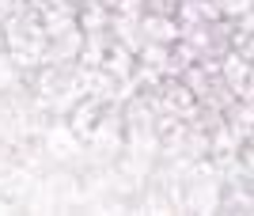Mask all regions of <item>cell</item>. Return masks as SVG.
Listing matches in <instances>:
<instances>
[{
  "mask_svg": "<svg viewBox=\"0 0 254 216\" xmlns=\"http://www.w3.org/2000/svg\"><path fill=\"white\" fill-rule=\"evenodd\" d=\"M220 8V19H239V15H251V0H216Z\"/></svg>",
  "mask_w": 254,
  "mask_h": 216,
  "instance_id": "4",
  "label": "cell"
},
{
  "mask_svg": "<svg viewBox=\"0 0 254 216\" xmlns=\"http://www.w3.org/2000/svg\"><path fill=\"white\" fill-rule=\"evenodd\" d=\"M15 80H19V68L11 65L8 50H0V91H11V87H15Z\"/></svg>",
  "mask_w": 254,
  "mask_h": 216,
  "instance_id": "3",
  "label": "cell"
},
{
  "mask_svg": "<svg viewBox=\"0 0 254 216\" xmlns=\"http://www.w3.org/2000/svg\"><path fill=\"white\" fill-rule=\"evenodd\" d=\"M106 103H99V99H76L72 110H68V129H72V137H91V129L99 125V118H103Z\"/></svg>",
  "mask_w": 254,
  "mask_h": 216,
  "instance_id": "2",
  "label": "cell"
},
{
  "mask_svg": "<svg viewBox=\"0 0 254 216\" xmlns=\"http://www.w3.org/2000/svg\"><path fill=\"white\" fill-rule=\"evenodd\" d=\"M137 31H140V42H159V46L179 42V19L175 15H152V11H144L137 19Z\"/></svg>",
  "mask_w": 254,
  "mask_h": 216,
  "instance_id": "1",
  "label": "cell"
},
{
  "mask_svg": "<svg viewBox=\"0 0 254 216\" xmlns=\"http://www.w3.org/2000/svg\"><path fill=\"white\" fill-rule=\"evenodd\" d=\"M103 4L118 15H144V0H103Z\"/></svg>",
  "mask_w": 254,
  "mask_h": 216,
  "instance_id": "5",
  "label": "cell"
},
{
  "mask_svg": "<svg viewBox=\"0 0 254 216\" xmlns=\"http://www.w3.org/2000/svg\"><path fill=\"white\" fill-rule=\"evenodd\" d=\"M0 50H4V27H0Z\"/></svg>",
  "mask_w": 254,
  "mask_h": 216,
  "instance_id": "7",
  "label": "cell"
},
{
  "mask_svg": "<svg viewBox=\"0 0 254 216\" xmlns=\"http://www.w3.org/2000/svg\"><path fill=\"white\" fill-rule=\"evenodd\" d=\"M23 4H27V0H0V23L8 19V15H11L15 8H23Z\"/></svg>",
  "mask_w": 254,
  "mask_h": 216,
  "instance_id": "6",
  "label": "cell"
}]
</instances>
